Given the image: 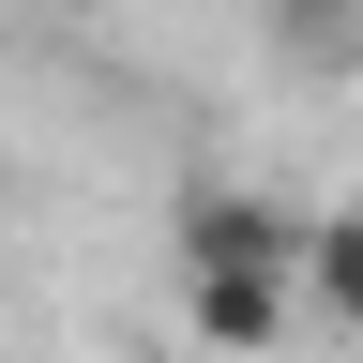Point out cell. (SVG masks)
Instances as JSON below:
<instances>
[{
    "label": "cell",
    "mask_w": 363,
    "mask_h": 363,
    "mask_svg": "<svg viewBox=\"0 0 363 363\" xmlns=\"http://www.w3.org/2000/svg\"><path fill=\"white\" fill-rule=\"evenodd\" d=\"M303 227H318V212L257 197V182H197V197L167 212V257H182V272H303Z\"/></svg>",
    "instance_id": "cell-1"
},
{
    "label": "cell",
    "mask_w": 363,
    "mask_h": 363,
    "mask_svg": "<svg viewBox=\"0 0 363 363\" xmlns=\"http://www.w3.org/2000/svg\"><path fill=\"white\" fill-rule=\"evenodd\" d=\"M288 318H303V272H182V333L212 363H272Z\"/></svg>",
    "instance_id": "cell-2"
},
{
    "label": "cell",
    "mask_w": 363,
    "mask_h": 363,
    "mask_svg": "<svg viewBox=\"0 0 363 363\" xmlns=\"http://www.w3.org/2000/svg\"><path fill=\"white\" fill-rule=\"evenodd\" d=\"M303 303L333 318V333H363V197L303 227Z\"/></svg>",
    "instance_id": "cell-3"
},
{
    "label": "cell",
    "mask_w": 363,
    "mask_h": 363,
    "mask_svg": "<svg viewBox=\"0 0 363 363\" xmlns=\"http://www.w3.org/2000/svg\"><path fill=\"white\" fill-rule=\"evenodd\" d=\"M333 16H363V0H333Z\"/></svg>",
    "instance_id": "cell-4"
}]
</instances>
